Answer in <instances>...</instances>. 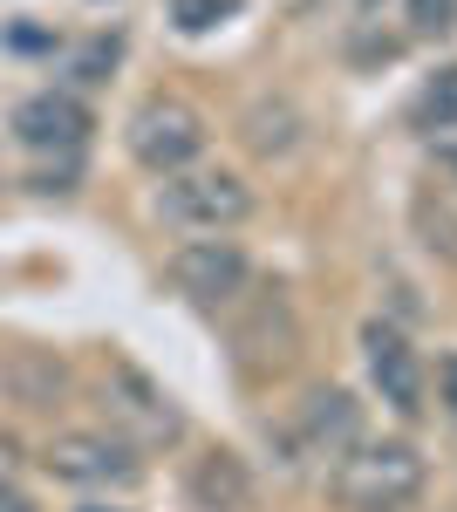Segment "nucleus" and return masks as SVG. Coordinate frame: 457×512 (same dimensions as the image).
Here are the masks:
<instances>
[{
  "mask_svg": "<svg viewBox=\"0 0 457 512\" xmlns=\"http://www.w3.org/2000/svg\"><path fill=\"white\" fill-rule=\"evenodd\" d=\"M423 492V458L417 444L382 437V444H355L335 465V499L342 512H410Z\"/></svg>",
  "mask_w": 457,
  "mask_h": 512,
  "instance_id": "nucleus-1",
  "label": "nucleus"
},
{
  "mask_svg": "<svg viewBox=\"0 0 457 512\" xmlns=\"http://www.w3.org/2000/svg\"><path fill=\"white\" fill-rule=\"evenodd\" d=\"M157 219L185 226V233H232L239 219H253V185L239 171H219V164L171 171L157 185Z\"/></svg>",
  "mask_w": 457,
  "mask_h": 512,
  "instance_id": "nucleus-2",
  "label": "nucleus"
},
{
  "mask_svg": "<svg viewBox=\"0 0 457 512\" xmlns=\"http://www.w3.org/2000/svg\"><path fill=\"white\" fill-rule=\"evenodd\" d=\"M123 151L144 164L151 178H171V171H191L198 151H205V117L191 110L185 96H144L130 123H123Z\"/></svg>",
  "mask_w": 457,
  "mask_h": 512,
  "instance_id": "nucleus-3",
  "label": "nucleus"
},
{
  "mask_svg": "<svg viewBox=\"0 0 457 512\" xmlns=\"http://www.w3.org/2000/svg\"><path fill=\"white\" fill-rule=\"evenodd\" d=\"M103 417H110V431L123 444H178V431H185L178 403L157 390L144 369H130V362L103 369Z\"/></svg>",
  "mask_w": 457,
  "mask_h": 512,
  "instance_id": "nucleus-4",
  "label": "nucleus"
},
{
  "mask_svg": "<svg viewBox=\"0 0 457 512\" xmlns=\"http://www.w3.org/2000/svg\"><path fill=\"white\" fill-rule=\"evenodd\" d=\"M41 465L62 478V485H89V492H123V485H137V444H123L116 431H62L48 437V451H41Z\"/></svg>",
  "mask_w": 457,
  "mask_h": 512,
  "instance_id": "nucleus-5",
  "label": "nucleus"
},
{
  "mask_svg": "<svg viewBox=\"0 0 457 512\" xmlns=\"http://www.w3.org/2000/svg\"><path fill=\"white\" fill-rule=\"evenodd\" d=\"M171 287L198 301V308H232L246 287H253V260L239 253V239H185L171 253Z\"/></svg>",
  "mask_w": 457,
  "mask_h": 512,
  "instance_id": "nucleus-6",
  "label": "nucleus"
},
{
  "mask_svg": "<svg viewBox=\"0 0 457 512\" xmlns=\"http://www.w3.org/2000/svg\"><path fill=\"white\" fill-rule=\"evenodd\" d=\"M362 444V403L348 390H314L287 424V451L294 458H348Z\"/></svg>",
  "mask_w": 457,
  "mask_h": 512,
  "instance_id": "nucleus-7",
  "label": "nucleus"
},
{
  "mask_svg": "<svg viewBox=\"0 0 457 512\" xmlns=\"http://www.w3.org/2000/svg\"><path fill=\"white\" fill-rule=\"evenodd\" d=\"M89 130H96V117L82 110L69 89H41V96H28V103L14 110V137H21L28 151H55V158H76L82 144H89Z\"/></svg>",
  "mask_w": 457,
  "mask_h": 512,
  "instance_id": "nucleus-8",
  "label": "nucleus"
},
{
  "mask_svg": "<svg viewBox=\"0 0 457 512\" xmlns=\"http://www.w3.org/2000/svg\"><path fill=\"white\" fill-rule=\"evenodd\" d=\"M362 349H369V383L382 390V403L396 417H423V362L417 349L389 328V321H369L362 328Z\"/></svg>",
  "mask_w": 457,
  "mask_h": 512,
  "instance_id": "nucleus-9",
  "label": "nucleus"
},
{
  "mask_svg": "<svg viewBox=\"0 0 457 512\" xmlns=\"http://www.w3.org/2000/svg\"><path fill=\"white\" fill-rule=\"evenodd\" d=\"M294 349H301L294 315H287V301L273 294V301H260V321H246V328H239V355H246L253 369H287Z\"/></svg>",
  "mask_w": 457,
  "mask_h": 512,
  "instance_id": "nucleus-10",
  "label": "nucleus"
},
{
  "mask_svg": "<svg viewBox=\"0 0 457 512\" xmlns=\"http://www.w3.org/2000/svg\"><path fill=\"white\" fill-rule=\"evenodd\" d=\"M191 499L212 506V512H239L253 499V478H246V465H239L232 451H205V458L191 465Z\"/></svg>",
  "mask_w": 457,
  "mask_h": 512,
  "instance_id": "nucleus-11",
  "label": "nucleus"
},
{
  "mask_svg": "<svg viewBox=\"0 0 457 512\" xmlns=\"http://www.w3.org/2000/svg\"><path fill=\"white\" fill-rule=\"evenodd\" d=\"M0 383L21 396V403H35V410H48L55 396L69 390V369L55 362V355H41V349H14L7 362H0Z\"/></svg>",
  "mask_w": 457,
  "mask_h": 512,
  "instance_id": "nucleus-12",
  "label": "nucleus"
},
{
  "mask_svg": "<svg viewBox=\"0 0 457 512\" xmlns=\"http://www.w3.org/2000/svg\"><path fill=\"white\" fill-rule=\"evenodd\" d=\"M239 144H246L253 158H287V151L301 144V117H294L287 103H253V110L239 117Z\"/></svg>",
  "mask_w": 457,
  "mask_h": 512,
  "instance_id": "nucleus-13",
  "label": "nucleus"
},
{
  "mask_svg": "<svg viewBox=\"0 0 457 512\" xmlns=\"http://www.w3.org/2000/svg\"><path fill=\"white\" fill-rule=\"evenodd\" d=\"M417 123H423V130H457V62H451V69H437V76L423 82Z\"/></svg>",
  "mask_w": 457,
  "mask_h": 512,
  "instance_id": "nucleus-14",
  "label": "nucleus"
},
{
  "mask_svg": "<svg viewBox=\"0 0 457 512\" xmlns=\"http://www.w3.org/2000/svg\"><path fill=\"white\" fill-rule=\"evenodd\" d=\"M410 28H417V35H451L457 0H410Z\"/></svg>",
  "mask_w": 457,
  "mask_h": 512,
  "instance_id": "nucleus-15",
  "label": "nucleus"
},
{
  "mask_svg": "<svg viewBox=\"0 0 457 512\" xmlns=\"http://www.w3.org/2000/svg\"><path fill=\"white\" fill-rule=\"evenodd\" d=\"M232 7H239V0H178V28L198 35V28H212L219 14H232Z\"/></svg>",
  "mask_w": 457,
  "mask_h": 512,
  "instance_id": "nucleus-16",
  "label": "nucleus"
},
{
  "mask_svg": "<svg viewBox=\"0 0 457 512\" xmlns=\"http://www.w3.org/2000/svg\"><path fill=\"white\" fill-rule=\"evenodd\" d=\"M437 390H444V403H451V417H457V355L437 362Z\"/></svg>",
  "mask_w": 457,
  "mask_h": 512,
  "instance_id": "nucleus-17",
  "label": "nucleus"
},
{
  "mask_svg": "<svg viewBox=\"0 0 457 512\" xmlns=\"http://www.w3.org/2000/svg\"><path fill=\"white\" fill-rule=\"evenodd\" d=\"M0 512H35V499H28L14 478H0Z\"/></svg>",
  "mask_w": 457,
  "mask_h": 512,
  "instance_id": "nucleus-18",
  "label": "nucleus"
},
{
  "mask_svg": "<svg viewBox=\"0 0 457 512\" xmlns=\"http://www.w3.org/2000/svg\"><path fill=\"white\" fill-rule=\"evenodd\" d=\"M437 158H444V164H451V171H457V144H451V151H437Z\"/></svg>",
  "mask_w": 457,
  "mask_h": 512,
  "instance_id": "nucleus-19",
  "label": "nucleus"
}]
</instances>
